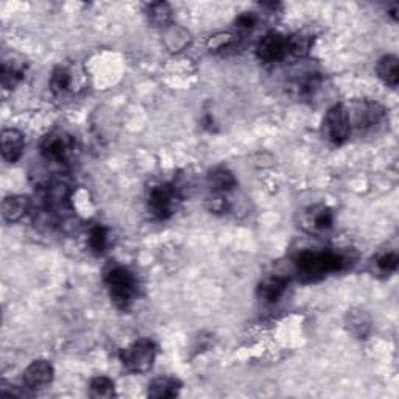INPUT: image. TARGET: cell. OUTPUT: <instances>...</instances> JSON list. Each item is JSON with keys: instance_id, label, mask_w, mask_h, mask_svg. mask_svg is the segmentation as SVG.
Wrapping results in <instances>:
<instances>
[{"instance_id": "obj_19", "label": "cell", "mask_w": 399, "mask_h": 399, "mask_svg": "<svg viewBox=\"0 0 399 399\" xmlns=\"http://www.w3.org/2000/svg\"><path fill=\"white\" fill-rule=\"evenodd\" d=\"M72 86H74V74L70 72L67 67H56L52 77H50V89L55 96L63 97L72 92Z\"/></svg>"}, {"instance_id": "obj_14", "label": "cell", "mask_w": 399, "mask_h": 399, "mask_svg": "<svg viewBox=\"0 0 399 399\" xmlns=\"http://www.w3.org/2000/svg\"><path fill=\"white\" fill-rule=\"evenodd\" d=\"M289 280L282 276H272L267 277L266 281L261 282L258 289V295L263 303L275 304L280 301V298L284 295V292L287 290Z\"/></svg>"}, {"instance_id": "obj_6", "label": "cell", "mask_w": 399, "mask_h": 399, "mask_svg": "<svg viewBox=\"0 0 399 399\" xmlns=\"http://www.w3.org/2000/svg\"><path fill=\"white\" fill-rule=\"evenodd\" d=\"M326 138L334 145H344L351 134V112L344 103L331 106L325 117Z\"/></svg>"}, {"instance_id": "obj_27", "label": "cell", "mask_w": 399, "mask_h": 399, "mask_svg": "<svg viewBox=\"0 0 399 399\" xmlns=\"http://www.w3.org/2000/svg\"><path fill=\"white\" fill-rule=\"evenodd\" d=\"M258 25V16L254 13H242L236 18V27L239 30H253Z\"/></svg>"}, {"instance_id": "obj_25", "label": "cell", "mask_w": 399, "mask_h": 399, "mask_svg": "<svg viewBox=\"0 0 399 399\" xmlns=\"http://www.w3.org/2000/svg\"><path fill=\"white\" fill-rule=\"evenodd\" d=\"M320 84H322V77L317 72H309L303 77L298 83V92L299 96L304 98H310L318 91Z\"/></svg>"}, {"instance_id": "obj_15", "label": "cell", "mask_w": 399, "mask_h": 399, "mask_svg": "<svg viewBox=\"0 0 399 399\" xmlns=\"http://www.w3.org/2000/svg\"><path fill=\"white\" fill-rule=\"evenodd\" d=\"M345 325L348 331L358 339H367L372 332V318L363 309L348 310L345 317Z\"/></svg>"}, {"instance_id": "obj_5", "label": "cell", "mask_w": 399, "mask_h": 399, "mask_svg": "<svg viewBox=\"0 0 399 399\" xmlns=\"http://www.w3.org/2000/svg\"><path fill=\"white\" fill-rule=\"evenodd\" d=\"M42 158L55 164H67L75 153V139L63 130H53L41 139Z\"/></svg>"}, {"instance_id": "obj_17", "label": "cell", "mask_w": 399, "mask_h": 399, "mask_svg": "<svg viewBox=\"0 0 399 399\" xmlns=\"http://www.w3.org/2000/svg\"><path fill=\"white\" fill-rule=\"evenodd\" d=\"M209 186L214 194H223L234 190L237 186V180L230 169L226 167H216L209 174Z\"/></svg>"}, {"instance_id": "obj_13", "label": "cell", "mask_w": 399, "mask_h": 399, "mask_svg": "<svg viewBox=\"0 0 399 399\" xmlns=\"http://www.w3.org/2000/svg\"><path fill=\"white\" fill-rule=\"evenodd\" d=\"M32 209V202L24 195H10L2 203V216L8 223H16Z\"/></svg>"}, {"instance_id": "obj_23", "label": "cell", "mask_w": 399, "mask_h": 399, "mask_svg": "<svg viewBox=\"0 0 399 399\" xmlns=\"http://www.w3.org/2000/svg\"><path fill=\"white\" fill-rule=\"evenodd\" d=\"M398 263H399V258H398L396 251H384V253L377 254L373 259L376 273L384 275V276L395 273L398 268Z\"/></svg>"}, {"instance_id": "obj_10", "label": "cell", "mask_w": 399, "mask_h": 399, "mask_svg": "<svg viewBox=\"0 0 399 399\" xmlns=\"http://www.w3.org/2000/svg\"><path fill=\"white\" fill-rule=\"evenodd\" d=\"M55 369L48 360H33L24 372V386L28 390H39L53 381Z\"/></svg>"}, {"instance_id": "obj_29", "label": "cell", "mask_w": 399, "mask_h": 399, "mask_svg": "<svg viewBox=\"0 0 399 399\" xmlns=\"http://www.w3.org/2000/svg\"><path fill=\"white\" fill-rule=\"evenodd\" d=\"M234 41L233 34H228V33H222V34H216V37H211L208 41V47L211 50H220V48H225L231 44Z\"/></svg>"}, {"instance_id": "obj_2", "label": "cell", "mask_w": 399, "mask_h": 399, "mask_svg": "<svg viewBox=\"0 0 399 399\" xmlns=\"http://www.w3.org/2000/svg\"><path fill=\"white\" fill-rule=\"evenodd\" d=\"M103 280L114 306L122 310L130 308L138 296V280L131 270L119 263H110L105 268Z\"/></svg>"}, {"instance_id": "obj_12", "label": "cell", "mask_w": 399, "mask_h": 399, "mask_svg": "<svg viewBox=\"0 0 399 399\" xmlns=\"http://www.w3.org/2000/svg\"><path fill=\"white\" fill-rule=\"evenodd\" d=\"M181 387H183V384L180 379H176V377L161 376V377H156V379H153L148 384L147 395L152 399L175 398L180 395Z\"/></svg>"}, {"instance_id": "obj_20", "label": "cell", "mask_w": 399, "mask_h": 399, "mask_svg": "<svg viewBox=\"0 0 399 399\" xmlns=\"http://www.w3.org/2000/svg\"><path fill=\"white\" fill-rule=\"evenodd\" d=\"M145 14L150 22L161 28H167L170 25V19H172V10L166 2L148 4L145 6Z\"/></svg>"}, {"instance_id": "obj_30", "label": "cell", "mask_w": 399, "mask_h": 399, "mask_svg": "<svg viewBox=\"0 0 399 399\" xmlns=\"http://www.w3.org/2000/svg\"><path fill=\"white\" fill-rule=\"evenodd\" d=\"M396 13H398V5H396V4H393V8H391V10H390V16H391V18H393V20H396V19H398Z\"/></svg>"}, {"instance_id": "obj_21", "label": "cell", "mask_w": 399, "mask_h": 399, "mask_svg": "<svg viewBox=\"0 0 399 399\" xmlns=\"http://www.w3.org/2000/svg\"><path fill=\"white\" fill-rule=\"evenodd\" d=\"M89 395L96 399H111L116 396V386L106 376H97L89 384Z\"/></svg>"}, {"instance_id": "obj_1", "label": "cell", "mask_w": 399, "mask_h": 399, "mask_svg": "<svg viewBox=\"0 0 399 399\" xmlns=\"http://www.w3.org/2000/svg\"><path fill=\"white\" fill-rule=\"evenodd\" d=\"M351 261V254L346 251H337V249L312 251V249H306V251L295 256L294 263L298 280L304 284H310L325 280L331 273L344 272Z\"/></svg>"}, {"instance_id": "obj_26", "label": "cell", "mask_w": 399, "mask_h": 399, "mask_svg": "<svg viewBox=\"0 0 399 399\" xmlns=\"http://www.w3.org/2000/svg\"><path fill=\"white\" fill-rule=\"evenodd\" d=\"M310 38L306 34H294L289 37V55H294L296 58H304L309 55Z\"/></svg>"}, {"instance_id": "obj_11", "label": "cell", "mask_w": 399, "mask_h": 399, "mask_svg": "<svg viewBox=\"0 0 399 399\" xmlns=\"http://www.w3.org/2000/svg\"><path fill=\"white\" fill-rule=\"evenodd\" d=\"M0 142H2L4 159L10 164L18 162L24 153V134L14 128H8L2 131Z\"/></svg>"}, {"instance_id": "obj_24", "label": "cell", "mask_w": 399, "mask_h": 399, "mask_svg": "<svg viewBox=\"0 0 399 399\" xmlns=\"http://www.w3.org/2000/svg\"><path fill=\"white\" fill-rule=\"evenodd\" d=\"M108 245V230L103 225H96L89 233V248L94 254H102Z\"/></svg>"}, {"instance_id": "obj_7", "label": "cell", "mask_w": 399, "mask_h": 399, "mask_svg": "<svg viewBox=\"0 0 399 399\" xmlns=\"http://www.w3.org/2000/svg\"><path fill=\"white\" fill-rule=\"evenodd\" d=\"M334 226V211L326 204H313L299 214V228L312 236H325Z\"/></svg>"}, {"instance_id": "obj_4", "label": "cell", "mask_w": 399, "mask_h": 399, "mask_svg": "<svg viewBox=\"0 0 399 399\" xmlns=\"http://www.w3.org/2000/svg\"><path fill=\"white\" fill-rule=\"evenodd\" d=\"M156 345L150 339L136 340L120 353L125 368L131 373H147L153 368L156 360Z\"/></svg>"}, {"instance_id": "obj_22", "label": "cell", "mask_w": 399, "mask_h": 399, "mask_svg": "<svg viewBox=\"0 0 399 399\" xmlns=\"http://www.w3.org/2000/svg\"><path fill=\"white\" fill-rule=\"evenodd\" d=\"M25 74L24 64L20 63H4L2 64V86L4 89H14L22 80Z\"/></svg>"}, {"instance_id": "obj_28", "label": "cell", "mask_w": 399, "mask_h": 399, "mask_svg": "<svg viewBox=\"0 0 399 399\" xmlns=\"http://www.w3.org/2000/svg\"><path fill=\"white\" fill-rule=\"evenodd\" d=\"M228 200L223 194H214L211 198H208V208L211 212L222 214L228 211Z\"/></svg>"}, {"instance_id": "obj_8", "label": "cell", "mask_w": 399, "mask_h": 399, "mask_svg": "<svg viewBox=\"0 0 399 399\" xmlns=\"http://www.w3.org/2000/svg\"><path fill=\"white\" fill-rule=\"evenodd\" d=\"M256 55L262 63H280L289 55V37L281 33H267L256 47Z\"/></svg>"}, {"instance_id": "obj_3", "label": "cell", "mask_w": 399, "mask_h": 399, "mask_svg": "<svg viewBox=\"0 0 399 399\" xmlns=\"http://www.w3.org/2000/svg\"><path fill=\"white\" fill-rule=\"evenodd\" d=\"M180 202L181 194L175 184L162 183L150 189L147 209L155 220H167L174 216Z\"/></svg>"}, {"instance_id": "obj_18", "label": "cell", "mask_w": 399, "mask_h": 399, "mask_svg": "<svg viewBox=\"0 0 399 399\" xmlns=\"http://www.w3.org/2000/svg\"><path fill=\"white\" fill-rule=\"evenodd\" d=\"M164 42H166L167 48L170 52H181L186 48L190 42V33L186 28L178 27V25H169L164 28Z\"/></svg>"}, {"instance_id": "obj_9", "label": "cell", "mask_w": 399, "mask_h": 399, "mask_svg": "<svg viewBox=\"0 0 399 399\" xmlns=\"http://www.w3.org/2000/svg\"><path fill=\"white\" fill-rule=\"evenodd\" d=\"M384 119H386V110L377 102L363 100L355 106V126L363 133L373 131L384 122Z\"/></svg>"}, {"instance_id": "obj_16", "label": "cell", "mask_w": 399, "mask_h": 399, "mask_svg": "<svg viewBox=\"0 0 399 399\" xmlns=\"http://www.w3.org/2000/svg\"><path fill=\"white\" fill-rule=\"evenodd\" d=\"M377 77L381 78L384 84L390 88H396L399 83V60L395 55H386L376 64Z\"/></svg>"}]
</instances>
